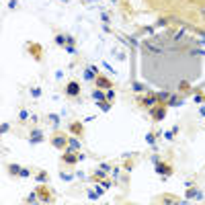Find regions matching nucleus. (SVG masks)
Instances as JSON below:
<instances>
[{"label":"nucleus","instance_id":"obj_5","mask_svg":"<svg viewBox=\"0 0 205 205\" xmlns=\"http://www.w3.org/2000/svg\"><path fill=\"white\" fill-rule=\"evenodd\" d=\"M84 78H86V80H92V78H94V68H92V70H86V72H84Z\"/></svg>","mask_w":205,"mask_h":205},{"label":"nucleus","instance_id":"obj_6","mask_svg":"<svg viewBox=\"0 0 205 205\" xmlns=\"http://www.w3.org/2000/svg\"><path fill=\"white\" fill-rule=\"evenodd\" d=\"M154 117H156V119H162L164 117V109H154Z\"/></svg>","mask_w":205,"mask_h":205},{"label":"nucleus","instance_id":"obj_11","mask_svg":"<svg viewBox=\"0 0 205 205\" xmlns=\"http://www.w3.org/2000/svg\"><path fill=\"white\" fill-rule=\"evenodd\" d=\"M154 103H156V99H154V96H148V101H146V105H154Z\"/></svg>","mask_w":205,"mask_h":205},{"label":"nucleus","instance_id":"obj_12","mask_svg":"<svg viewBox=\"0 0 205 205\" xmlns=\"http://www.w3.org/2000/svg\"><path fill=\"white\" fill-rule=\"evenodd\" d=\"M74 160H76V158H74L72 154H68V156H66V162H74Z\"/></svg>","mask_w":205,"mask_h":205},{"label":"nucleus","instance_id":"obj_8","mask_svg":"<svg viewBox=\"0 0 205 205\" xmlns=\"http://www.w3.org/2000/svg\"><path fill=\"white\" fill-rule=\"evenodd\" d=\"M156 170H158V172H162V174H166V172H168V168H164L162 164H156Z\"/></svg>","mask_w":205,"mask_h":205},{"label":"nucleus","instance_id":"obj_4","mask_svg":"<svg viewBox=\"0 0 205 205\" xmlns=\"http://www.w3.org/2000/svg\"><path fill=\"white\" fill-rule=\"evenodd\" d=\"M96 84H99L101 88H109V86H111V82L105 80V78H99V80H96Z\"/></svg>","mask_w":205,"mask_h":205},{"label":"nucleus","instance_id":"obj_1","mask_svg":"<svg viewBox=\"0 0 205 205\" xmlns=\"http://www.w3.org/2000/svg\"><path fill=\"white\" fill-rule=\"evenodd\" d=\"M78 92H80V86H78V84H74V82L68 84V94H70V96H76Z\"/></svg>","mask_w":205,"mask_h":205},{"label":"nucleus","instance_id":"obj_3","mask_svg":"<svg viewBox=\"0 0 205 205\" xmlns=\"http://www.w3.org/2000/svg\"><path fill=\"white\" fill-rule=\"evenodd\" d=\"M78 148H80V144H78L76 140H70V146H68V150H70V152H76Z\"/></svg>","mask_w":205,"mask_h":205},{"label":"nucleus","instance_id":"obj_9","mask_svg":"<svg viewBox=\"0 0 205 205\" xmlns=\"http://www.w3.org/2000/svg\"><path fill=\"white\" fill-rule=\"evenodd\" d=\"M92 96H94V99H96V101H99V103H101V101H103V92H94V94H92Z\"/></svg>","mask_w":205,"mask_h":205},{"label":"nucleus","instance_id":"obj_13","mask_svg":"<svg viewBox=\"0 0 205 205\" xmlns=\"http://www.w3.org/2000/svg\"><path fill=\"white\" fill-rule=\"evenodd\" d=\"M201 113H203V115H205V107H203V109H201Z\"/></svg>","mask_w":205,"mask_h":205},{"label":"nucleus","instance_id":"obj_10","mask_svg":"<svg viewBox=\"0 0 205 205\" xmlns=\"http://www.w3.org/2000/svg\"><path fill=\"white\" fill-rule=\"evenodd\" d=\"M10 172H12V174H17V172H21V170H19V166H17V164H12V166H10Z\"/></svg>","mask_w":205,"mask_h":205},{"label":"nucleus","instance_id":"obj_7","mask_svg":"<svg viewBox=\"0 0 205 205\" xmlns=\"http://www.w3.org/2000/svg\"><path fill=\"white\" fill-rule=\"evenodd\" d=\"M53 146H55V148H58V146H64V137H55V140H53Z\"/></svg>","mask_w":205,"mask_h":205},{"label":"nucleus","instance_id":"obj_2","mask_svg":"<svg viewBox=\"0 0 205 205\" xmlns=\"http://www.w3.org/2000/svg\"><path fill=\"white\" fill-rule=\"evenodd\" d=\"M37 142H41V131L33 129V135H31V144H37Z\"/></svg>","mask_w":205,"mask_h":205}]
</instances>
